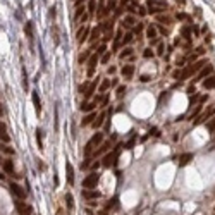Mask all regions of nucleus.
I'll return each instance as SVG.
<instances>
[{
    "label": "nucleus",
    "mask_w": 215,
    "mask_h": 215,
    "mask_svg": "<svg viewBox=\"0 0 215 215\" xmlns=\"http://www.w3.org/2000/svg\"><path fill=\"white\" fill-rule=\"evenodd\" d=\"M102 141H103V133H95V134H93L91 140H89L88 143H86V146H85V155H86V158L91 155L93 148H97Z\"/></svg>",
    "instance_id": "1"
},
{
    "label": "nucleus",
    "mask_w": 215,
    "mask_h": 215,
    "mask_svg": "<svg viewBox=\"0 0 215 215\" xmlns=\"http://www.w3.org/2000/svg\"><path fill=\"white\" fill-rule=\"evenodd\" d=\"M121 146L122 145H117L112 152H108L107 155L103 157V162H102V165L103 167H112L117 163V158H119V153H121Z\"/></svg>",
    "instance_id": "2"
},
{
    "label": "nucleus",
    "mask_w": 215,
    "mask_h": 215,
    "mask_svg": "<svg viewBox=\"0 0 215 215\" xmlns=\"http://www.w3.org/2000/svg\"><path fill=\"white\" fill-rule=\"evenodd\" d=\"M169 9L167 2L163 0H148V12L150 14H157V12H163Z\"/></svg>",
    "instance_id": "3"
},
{
    "label": "nucleus",
    "mask_w": 215,
    "mask_h": 215,
    "mask_svg": "<svg viewBox=\"0 0 215 215\" xmlns=\"http://www.w3.org/2000/svg\"><path fill=\"white\" fill-rule=\"evenodd\" d=\"M14 205H16V210H17L19 215H33V208L28 203H24L22 200H16Z\"/></svg>",
    "instance_id": "4"
},
{
    "label": "nucleus",
    "mask_w": 215,
    "mask_h": 215,
    "mask_svg": "<svg viewBox=\"0 0 215 215\" xmlns=\"http://www.w3.org/2000/svg\"><path fill=\"white\" fill-rule=\"evenodd\" d=\"M98 179H100L98 172H93V174H89L88 177H85V181H83V188H85V189H93V188H97Z\"/></svg>",
    "instance_id": "5"
},
{
    "label": "nucleus",
    "mask_w": 215,
    "mask_h": 215,
    "mask_svg": "<svg viewBox=\"0 0 215 215\" xmlns=\"http://www.w3.org/2000/svg\"><path fill=\"white\" fill-rule=\"evenodd\" d=\"M9 188H11V193L14 194L17 200H24V198H26V191H24V189H22L19 184H16V182H11V186H9Z\"/></svg>",
    "instance_id": "6"
},
{
    "label": "nucleus",
    "mask_w": 215,
    "mask_h": 215,
    "mask_svg": "<svg viewBox=\"0 0 215 215\" xmlns=\"http://www.w3.org/2000/svg\"><path fill=\"white\" fill-rule=\"evenodd\" d=\"M66 176H67V182L72 186V184H74V167H72V163H71V162L66 163Z\"/></svg>",
    "instance_id": "7"
},
{
    "label": "nucleus",
    "mask_w": 215,
    "mask_h": 215,
    "mask_svg": "<svg viewBox=\"0 0 215 215\" xmlns=\"http://www.w3.org/2000/svg\"><path fill=\"white\" fill-rule=\"evenodd\" d=\"M212 72H213V67L210 66V64H205L203 67H201V71L200 72H198V78H196V81H200V79H203L205 76H208V74H212Z\"/></svg>",
    "instance_id": "8"
},
{
    "label": "nucleus",
    "mask_w": 215,
    "mask_h": 215,
    "mask_svg": "<svg viewBox=\"0 0 215 215\" xmlns=\"http://www.w3.org/2000/svg\"><path fill=\"white\" fill-rule=\"evenodd\" d=\"M193 160V153H182V155H179L177 157V163H179V167H184V165H188L189 162Z\"/></svg>",
    "instance_id": "9"
},
{
    "label": "nucleus",
    "mask_w": 215,
    "mask_h": 215,
    "mask_svg": "<svg viewBox=\"0 0 215 215\" xmlns=\"http://www.w3.org/2000/svg\"><path fill=\"white\" fill-rule=\"evenodd\" d=\"M121 74H122V78L131 79V78H133V74H134V66H133V64H127V66H124L122 71H121Z\"/></svg>",
    "instance_id": "10"
},
{
    "label": "nucleus",
    "mask_w": 215,
    "mask_h": 215,
    "mask_svg": "<svg viewBox=\"0 0 215 215\" xmlns=\"http://www.w3.org/2000/svg\"><path fill=\"white\" fill-rule=\"evenodd\" d=\"M213 114H215V107H212V108H210V110H208V112H205V114H201V115H200V117L196 119V121H194L193 124H194V126H198V124L205 122V121H207L208 117H212V115H213Z\"/></svg>",
    "instance_id": "11"
},
{
    "label": "nucleus",
    "mask_w": 215,
    "mask_h": 215,
    "mask_svg": "<svg viewBox=\"0 0 215 215\" xmlns=\"http://www.w3.org/2000/svg\"><path fill=\"white\" fill-rule=\"evenodd\" d=\"M97 62H98V55L97 53H93L91 57H89V60H88V74L91 76L93 74V71H95V66H97Z\"/></svg>",
    "instance_id": "12"
},
{
    "label": "nucleus",
    "mask_w": 215,
    "mask_h": 215,
    "mask_svg": "<svg viewBox=\"0 0 215 215\" xmlns=\"http://www.w3.org/2000/svg\"><path fill=\"white\" fill-rule=\"evenodd\" d=\"M83 198H86V200H97V198H100V193L98 191H91V189H85L83 191Z\"/></svg>",
    "instance_id": "13"
},
{
    "label": "nucleus",
    "mask_w": 215,
    "mask_h": 215,
    "mask_svg": "<svg viewBox=\"0 0 215 215\" xmlns=\"http://www.w3.org/2000/svg\"><path fill=\"white\" fill-rule=\"evenodd\" d=\"M31 98H33V105H34V110H36V114H40V112H41V102H40V97H38V93H36V91H33Z\"/></svg>",
    "instance_id": "14"
},
{
    "label": "nucleus",
    "mask_w": 215,
    "mask_h": 215,
    "mask_svg": "<svg viewBox=\"0 0 215 215\" xmlns=\"http://www.w3.org/2000/svg\"><path fill=\"white\" fill-rule=\"evenodd\" d=\"M203 88L205 89H213L215 88V76H210L203 81Z\"/></svg>",
    "instance_id": "15"
},
{
    "label": "nucleus",
    "mask_w": 215,
    "mask_h": 215,
    "mask_svg": "<svg viewBox=\"0 0 215 215\" xmlns=\"http://www.w3.org/2000/svg\"><path fill=\"white\" fill-rule=\"evenodd\" d=\"M97 102H98V98H95V102H86V103H83L81 110L83 112H91L93 108H95V105H97Z\"/></svg>",
    "instance_id": "16"
},
{
    "label": "nucleus",
    "mask_w": 215,
    "mask_h": 215,
    "mask_svg": "<svg viewBox=\"0 0 215 215\" xmlns=\"http://www.w3.org/2000/svg\"><path fill=\"white\" fill-rule=\"evenodd\" d=\"M89 30L88 28H83V30L78 31V43H83V41H86V36H88Z\"/></svg>",
    "instance_id": "17"
},
{
    "label": "nucleus",
    "mask_w": 215,
    "mask_h": 215,
    "mask_svg": "<svg viewBox=\"0 0 215 215\" xmlns=\"http://www.w3.org/2000/svg\"><path fill=\"white\" fill-rule=\"evenodd\" d=\"M0 138L4 141H9L11 138H9V134H7V126H5L4 122H0Z\"/></svg>",
    "instance_id": "18"
},
{
    "label": "nucleus",
    "mask_w": 215,
    "mask_h": 215,
    "mask_svg": "<svg viewBox=\"0 0 215 215\" xmlns=\"http://www.w3.org/2000/svg\"><path fill=\"white\" fill-rule=\"evenodd\" d=\"M4 169H5L7 174L14 176V163H12V160H5V162H4Z\"/></svg>",
    "instance_id": "19"
},
{
    "label": "nucleus",
    "mask_w": 215,
    "mask_h": 215,
    "mask_svg": "<svg viewBox=\"0 0 215 215\" xmlns=\"http://www.w3.org/2000/svg\"><path fill=\"white\" fill-rule=\"evenodd\" d=\"M105 119H107V114H105V112H102V114L97 117V121H93V126H95V127H100L102 124H103Z\"/></svg>",
    "instance_id": "20"
},
{
    "label": "nucleus",
    "mask_w": 215,
    "mask_h": 215,
    "mask_svg": "<svg viewBox=\"0 0 215 215\" xmlns=\"http://www.w3.org/2000/svg\"><path fill=\"white\" fill-rule=\"evenodd\" d=\"M97 83H98V79H97V81H95V83H91V85L88 86V89H86V91H85V98H89V97H91V95H93V91L97 89Z\"/></svg>",
    "instance_id": "21"
},
{
    "label": "nucleus",
    "mask_w": 215,
    "mask_h": 215,
    "mask_svg": "<svg viewBox=\"0 0 215 215\" xmlns=\"http://www.w3.org/2000/svg\"><path fill=\"white\" fill-rule=\"evenodd\" d=\"M108 150H110V141H107V143H103V145H102L100 148H98L97 152H95V157H97V155H102V153H103V152H108Z\"/></svg>",
    "instance_id": "22"
},
{
    "label": "nucleus",
    "mask_w": 215,
    "mask_h": 215,
    "mask_svg": "<svg viewBox=\"0 0 215 215\" xmlns=\"http://www.w3.org/2000/svg\"><path fill=\"white\" fill-rule=\"evenodd\" d=\"M41 140H43V131H41L40 127H38V129H36V141H38V148H40V150H43V141H41Z\"/></svg>",
    "instance_id": "23"
},
{
    "label": "nucleus",
    "mask_w": 215,
    "mask_h": 215,
    "mask_svg": "<svg viewBox=\"0 0 215 215\" xmlns=\"http://www.w3.org/2000/svg\"><path fill=\"white\" fill-rule=\"evenodd\" d=\"M122 26H126V28H133L134 26V17L133 16H126V17H124Z\"/></svg>",
    "instance_id": "24"
},
{
    "label": "nucleus",
    "mask_w": 215,
    "mask_h": 215,
    "mask_svg": "<svg viewBox=\"0 0 215 215\" xmlns=\"http://www.w3.org/2000/svg\"><path fill=\"white\" fill-rule=\"evenodd\" d=\"M146 36H148L150 40H155V38H157V30H155V26H148V28H146Z\"/></svg>",
    "instance_id": "25"
},
{
    "label": "nucleus",
    "mask_w": 215,
    "mask_h": 215,
    "mask_svg": "<svg viewBox=\"0 0 215 215\" xmlns=\"http://www.w3.org/2000/svg\"><path fill=\"white\" fill-rule=\"evenodd\" d=\"M95 117H97V114H95V112H91V114H88L85 119H83V122H81V124H83V126H88V124L93 122V119H95Z\"/></svg>",
    "instance_id": "26"
},
{
    "label": "nucleus",
    "mask_w": 215,
    "mask_h": 215,
    "mask_svg": "<svg viewBox=\"0 0 215 215\" xmlns=\"http://www.w3.org/2000/svg\"><path fill=\"white\" fill-rule=\"evenodd\" d=\"M100 30H102V24H100V26H97L95 30H91V36H89V41H95L98 36H100Z\"/></svg>",
    "instance_id": "27"
},
{
    "label": "nucleus",
    "mask_w": 215,
    "mask_h": 215,
    "mask_svg": "<svg viewBox=\"0 0 215 215\" xmlns=\"http://www.w3.org/2000/svg\"><path fill=\"white\" fill-rule=\"evenodd\" d=\"M66 203H67V208H69V210L74 208V198H72V194H71V193L66 194Z\"/></svg>",
    "instance_id": "28"
},
{
    "label": "nucleus",
    "mask_w": 215,
    "mask_h": 215,
    "mask_svg": "<svg viewBox=\"0 0 215 215\" xmlns=\"http://www.w3.org/2000/svg\"><path fill=\"white\" fill-rule=\"evenodd\" d=\"M24 31H26V36L31 40V38H33V24H31L30 21L26 22V26H24Z\"/></svg>",
    "instance_id": "29"
},
{
    "label": "nucleus",
    "mask_w": 215,
    "mask_h": 215,
    "mask_svg": "<svg viewBox=\"0 0 215 215\" xmlns=\"http://www.w3.org/2000/svg\"><path fill=\"white\" fill-rule=\"evenodd\" d=\"M157 21L162 22V24H172V19L169 16H157Z\"/></svg>",
    "instance_id": "30"
},
{
    "label": "nucleus",
    "mask_w": 215,
    "mask_h": 215,
    "mask_svg": "<svg viewBox=\"0 0 215 215\" xmlns=\"http://www.w3.org/2000/svg\"><path fill=\"white\" fill-rule=\"evenodd\" d=\"M191 74H193V71H191V66H189V67H186L184 71H181V78L179 79H188Z\"/></svg>",
    "instance_id": "31"
},
{
    "label": "nucleus",
    "mask_w": 215,
    "mask_h": 215,
    "mask_svg": "<svg viewBox=\"0 0 215 215\" xmlns=\"http://www.w3.org/2000/svg\"><path fill=\"white\" fill-rule=\"evenodd\" d=\"M205 64H207V60H200V62H196L194 66H191V71H193V72H196V71H200Z\"/></svg>",
    "instance_id": "32"
},
{
    "label": "nucleus",
    "mask_w": 215,
    "mask_h": 215,
    "mask_svg": "<svg viewBox=\"0 0 215 215\" xmlns=\"http://www.w3.org/2000/svg\"><path fill=\"white\" fill-rule=\"evenodd\" d=\"M95 7H97V0H89V2H88V12H89V14H93V12L97 11Z\"/></svg>",
    "instance_id": "33"
},
{
    "label": "nucleus",
    "mask_w": 215,
    "mask_h": 215,
    "mask_svg": "<svg viewBox=\"0 0 215 215\" xmlns=\"http://www.w3.org/2000/svg\"><path fill=\"white\" fill-rule=\"evenodd\" d=\"M129 55H133V48H124L119 57H121V59H126V57H129Z\"/></svg>",
    "instance_id": "34"
},
{
    "label": "nucleus",
    "mask_w": 215,
    "mask_h": 215,
    "mask_svg": "<svg viewBox=\"0 0 215 215\" xmlns=\"http://www.w3.org/2000/svg\"><path fill=\"white\" fill-rule=\"evenodd\" d=\"M176 17L179 19V21H191V17H189L188 14H184V12H177V16Z\"/></svg>",
    "instance_id": "35"
},
{
    "label": "nucleus",
    "mask_w": 215,
    "mask_h": 215,
    "mask_svg": "<svg viewBox=\"0 0 215 215\" xmlns=\"http://www.w3.org/2000/svg\"><path fill=\"white\" fill-rule=\"evenodd\" d=\"M200 110H201V105H196V108H194V110L191 112V114H189V119H191V121H193V119L196 117L198 114H200Z\"/></svg>",
    "instance_id": "36"
},
{
    "label": "nucleus",
    "mask_w": 215,
    "mask_h": 215,
    "mask_svg": "<svg viewBox=\"0 0 215 215\" xmlns=\"http://www.w3.org/2000/svg\"><path fill=\"white\" fill-rule=\"evenodd\" d=\"M124 93H126V86H119V88H117V93H115V95H117V98H121Z\"/></svg>",
    "instance_id": "37"
},
{
    "label": "nucleus",
    "mask_w": 215,
    "mask_h": 215,
    "mask_svg": "<svg viewBox=\"0 0 215 215\" xmlns=\"http://www.w3.org/2000/svg\"><path fill=\"white\" fill-rule=\"evenodd\" d=\"M108 86H110V81H108V79H105V81L100 85V91H105V89H108Z\"/></svg>",
    "instance_id": "38"
},
{
    "label": "nucleus",
    "mask_w": 215,
    "mask_h": 215,
    "mask_svg": "<svg viewBox=\"0 0 215 215\" xmlns=\"http://www.w3.org/2000/svg\"><path fill=\"white\" fill-rule=\"evenodd\" d=\"M131 41H133V33H127L126 36H124V41H122V43L127 45V43H131Z\"/></svg>",
    "instance_id": "39"
},
{
    "label": "nucleus",
    "mask_w": 215,
    "mask_h": 215,
    "mask_svg": "<svg viewBox=\"0 0 215 215\" xmlns=\"http://www.w3.org/2000/svg\"><path fill=\"white\" fill-rule=\"evenodd\" d=\"M143 57H145V59H150V57H153L152 48H145V52H143Z\"/></svg>",
    "instance_id": "40"
},
{
    "label": "nucleus",
    "mask_w": 215,
    "mask_h": 215,
    "mask_svg": "<svg viewBox=\"0 0 215 215\" xmlns=\"http://www.w3.org/2000/svg\"><path fill=\"white\" fill-rule=\"evenodd\" d=\"M108 60H110V52H105L103 57H102V64H107Z\"/></svg>",
    "instance_id": "41"
},
{
    "label": "nucleus",
    "mask_w": 215,
    "mask_h": 215,
    "mask_svg": "<svg viewBox=\"0 0 215 215\" xmlns=\"http://www.w3.org/2000/svg\"><path fill=\"white\" fill-rule=\"evenodd\" d=\"M108 12H110V11H108V9H107V7H102V11H100V12H98V17H103V16H107V14H108Z\"/></svg>",
    "instance_id": "42"
},
{
    "label": "nucleus",
    "mask_w": 215,
    "mask_h": 215,
    "mask_svg": "<svg viewBox=\"0 0 215 215\" xmlns=\"http://www.w3.org/2000/svg\"><path fill=\"white\" fill-rule=\"evenodd\" d=\"M208 131H210V133H213V131H215V117H213V121L208 122Z\"/></svg>",
    "instance_id": "43"
},
{
    "label": "nucleus",
    "mask_w": 215,
    "mask_h": 215,
    "mask_svg": "<svg viewBox=\"0 0 215 215\" xmlns=\"http://www.w3.org/2000/svg\"><path fill=\"white\" fill-rule=\"evenodd\" d=\"M105 52H107V47H105V45H102V47H98L97 55H102V53H105Z\"/></svg>",
    "instance_id": "44"
},
{
    "label": "nucleus",
    "mask_w": 215,
    "mask_h": 215,
    "mask_svg": "<svg viewBox=\"0 0 215 215\" xmlns=\"http://www.w3.org/2000/svg\"><path fill=\"white\" fill-rule=\"evenodd\" d=\"M88 55H89V52H85V53H81V55H79V62L83 64L86 59H88Z\"/></svg>",
    "instance_id": "45"
},
{
    "label": "nucleus",
    "mask_w": 215,
    "mask_h": 215,
    "mask_svg": "<svg viewBox=\"0 0 215 215\" xmlns=\"http://www.w3.org/2000/svg\"><path fill=\"white\" fill-rule=\"evenodd\" d=\"M163 50H165V47H163V43H160V45H158V50H157V53H158V55H163Z\"/></svg>",
    "instance_id": "46"
},
{
    "label": "nucleus",
    "mask_w": 215,
    "mask_h": 215,
    "mask_svg": "<svg viewBox=\"0 0 215 215\" xmlns=\"http://www.w3.org/2000/svg\"><path fill=\"white\" fill-rule=\"evenodd\" d=\"M89 163H91V162H89V158H86L85 162L81 163V169H88V167H89Z\"/></svg>",
    "instance_id": "47"
},
{
    "label": "nucleus",
    "mask_w": 215,
    "mask_h": 215,
    "mask_svg": "<svg viewBox=\"0 0 215 215\" xmlns=\"http://www.w3.org/2000/svg\"><path fill=\"white\" fill-rule=\"evenodd\" d=\"M83 11H85V7H81V5H79V7L76 9V17H79V16L83 14Z\"/></svg>",
    "instance_id": "48"
},
{
    "label": "nucleus",
    "mask_w": 215,
    "mask_h": 215,
    "mask_svg": "<svg viewBox=\"0 0 215 215\" xmlns=\"http://www.w3.org/2000/svg\"><path fill=\"white\" fill-rule=\"evenodd\" d=\"M182 34H184L186 38H189V34H191V31H189V28H182Z\"/></svg>",
    "instance_id": "49"
},
{
    "label": "nucleus",
    "mask_w": 215,
    "mask_h": 215,
    "mask_svg": "<svg viewBox=\"0 0 215 215\" xmlns=\"http://www.w3.org/2000/svg\"><path fill=\"white\" fill-rule=\"evenodd\" d=\"M203 53H205V48H203V47H198V48H196V55H203Z\"/></svg>",
    "instance_id": "50"
},
{
    "label": "nucleus",
    "mask_w": 215,
    "mask_h": 215,
    "mask_svg": "<svg viewBox=\"0 0 215 215\" xmlns=\"http://www.w3.org/2000/svg\"><path fill=\"white\" fill-rule=\"evenodd\" d=\"M133 146H134V140H131L129 143H127V145H126V148H127V150H131V148H133Z\"/></svg>",
    "instance_id": "51"
},
{
    "label": "nucleus",
    "mask_w": 215,
    "mask_h": 215,
    "mask_svg": "<svg viewBox=\"0 0 215 215\" xmlns=\"http://www.w3.org/2000/svg\"><path fill=\"white\" fill-rule=\"evenodd\" d=\"M86 89H88V85H81V86H79V91H86Z\"/></svg>",
    "instance_id": "52"
},
{
    "label": "nucleus",
    "mask_w": 215,
    "mask_h": 215,
    "mask_svg": "<svg viewBox=\"0 0 215 215\" xmlns=\"http://www.w3.org/2000/svg\"><path fill=\"white\" fill-rule=\"evenodd\" d=\"M140 9V16H146V11H145V7H138Z\"/></svg>",
    "instance_id": "53"
},
{
    "label": "nucleus",
    "mask_w": 215,
    "mask_h": 215,
    "mask_svg": "<svg viewBox=\"0 0 215 215\" xmlns=\"http://www.w3.org/2000/svg\"><path fill=\"white\" fill-rule=\"evenodd\" d=\"M194 91H196V88H194V86L191 85V86H189V88H188V93H194Z\"/></svg>",
    "instance_id": "54"
},
{
    "label": "nucleus",
    "mask_w": 215,
    "mask_h": 215,
    "mask_svg": "<svg viewBox=\"0 0 215 215\" xmlns=\"http://www.w3.org/2000/svg\"><path fill=\"white\" fill-rule=\"evenodd\" d=\"M55 14H57L55 7H50V16H52V17H53V16H55Z\"/></svg>",
    "instance_id": "55"
},
{
    "label": "nucleus",
    "mask_w": 215,
    "mask_h": 215,
    "mask_svg": "<svg viewBox=\"0 0 215 215\" xmlns=\"http://www.w3.org/2000/svg\"><path fill=\"white\" fill-rule=\"evenodd\" d=\"M141 81H143V83L150 81V76H141Z\"/></svg>",
    "instance_id": "56"
},
{
    "label": "nucleus",
    "mask_w": 215,
    "mask_h": 215,
    "mask_svg": "<svg viewBox=\"0 0 215 215\" xmlns=\"http://www.w3.org/2000/svg\"><path fill=\"white\" fill-rule=\"evenodd\" d=\"M38 169H41V171H45V163H41V162H38Z\"/></svg>",
    "instance_id": "57"
},
{
    "label": "nucleus",
    "mask_w": 215,
    "mask_h": 215,
    "mask_svg": "<svg viewBox=\"0 0 215 215\" xmlns=\"http://www.w3.org/2000/svg\"><path fill=\"white\" fill-rule=\"evenodd\" d=\"M2 179H4V174H0V181H2Z\"/></svg>",
    "instance_id": "58"
},
{
    "label": "nucleus",
    "mask_w": 215,
    "mask_h": 215,
    "mask_svg": "<svg viewBox=\"0 0 215 215\" xmlns=\"http://www.w3.org/2000/svg\"><path fill=\"white\" fill-rule=\"evenodd\" d=\"M100 2H103V0H100Z\"/></svg>",
    "instance_id": "59"
},
{
    "label": "nucleus",
    "mask_w": 215,
    "mask_h": 215,
    "mask_svg": "<svg viewBox=\"0 0 215 215\" xmlns=\"http://www.w3.org/2000/svg\"><path fill=\"white\" fill-rule=\"evenodd\" d=\"M213 133H215V131H213Z\"/></svg>",
    "instance_id": "60"
}]
</instances>
